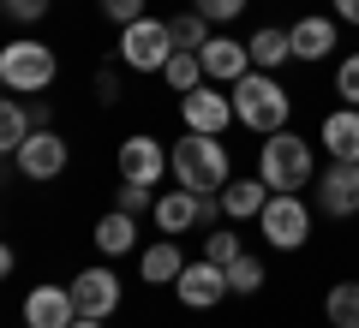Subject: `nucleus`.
<instances>
[{"label":"nucleus","mask_w":359,"mask_h":328,"mask_svg":"<svg viewBox=\"0 0 359 328\" xmlns=\"http://www.w3.org/2000/svg\"><path fill=\"white\" fill-rule=\"evenodd\" d=\"M257 179H264L269 191H299L311 179V143L294 138V131L264 138V150H257Z\"/></svg>","instance_id":"nucleus-3"},{"label":"nucleus","mask_w":359,"mask_h":328,"mask_svg":"<svg viewBox=\"0 0 359 328\" xmlns=\"http://www.w3.org/2000/svg\"><path fill=\"white\" fill-rule=\"evenodd\" d=\"M335 13H341L347 24H359V0H335Z\"/></svg>","instance_id":"nucleus-33"},{"label":"nucleus","mask_w":359,"mask_h":328,"mask_svg":"<svg viewBox=\"0 0 359 328\" xmlns=\"http://www.w3.org/2000/svg\"><path fill=\"white\" fill-rule=\"evenodd\" d=\"M198 60H204V78H216V84H240L252 72V48L245 42H228V36H210L198 48Z\"/></svg>","instance_id":"nucleus-13"},{"label":"nucleus","mask_w":359,"mask_h":328,"mask_svg":"<svg viewBox=\"0 0 359 328\" xmlns=\"http://www.w3.org/2000/svg\"><path fill=\"white\" fill-rule=\"evenodd\" d=\"M174 179L186 191H204V197H216L222 185H228V143H216L210 131H186V138L174 143Z\"/></svg>","instance_id":"nucleus-2"},{"label":"nucleus","mask_w":359,"mask_h":328,"mask_svg":"<svg viewBox=\"0 0 359 328\" xmlns=\"http://www.w3.org/2000/svg\"><path fill=\"white\" fill-rule=\"evenodd\" d=\"M54 72H60V60H54V48H42V42H6V48H0V84L18 90V96L48 90Z\"/></svg>","instance_id":"nucleus-4"},{"label":"nucleus","mask_w":359,"mask_h":328,"mask_svg":"<svg viewBox=\"0 0 359 328\" xmlns=\"http://www.w3.org/2000/svg\"><path fill=\"white\" fill-rule=\"evenodd\" d=\"M323 316H330V328H359V280H335L323 292Z\"/></svg>","instance_id":"nucleus-21"},{"label":"nucleus","mask_w":359,"mask_h":328,"mask_svg":"<svg viewBox=\"0 0 359 328\" xmlns=\"http://www.w3.org/2000/svg\"><path fill=\"white\" fill-rule=\"evenodd\" d=\"M72 304H78V316H114L120 311V280H114V269H84V275L72 280Z\"/></svg>","instance_id":"nucleus-11"},{"label":"nucleus","mask_w":359,"mask_h":328,"mask_svg":"<svg viewBox=\"0 0 359 328\" xmlns=\"http://www.w3.org/2000/svg\"><path fill=\"white\" fill-rule=\"evenodd\" d=\"M144 280H156V287H174V280H180V269H186V263H180V245L174 239H162V245H150V251H144Z\"/></svg>","instance_id":"nucleus-22"},{"label":"nucleus","mask_w":359,"mask_h":328,"mask_svg":"<svg viewBox=\"0 0 359 328\" xmlns=\"http://www.w3.org/2000/svg\"><path fill=\"white\" fill-rule=\"evenodd\" d=\"M228 287H233V292H257V287H264V263H257V257L228 263Z\"/></svg>","instance_id":"nucleus-27"},{"label":"nucleus","mask_w":359,"mask_h":328,"mask_svg":"<svg viewBox=\"0 0 359 328\" xmlns=\"http://www.w3.org/2000/svg\"><path fill=\"white\" fill-rule=\"evenodd\" d=\"M168 167H174L168 150L156 138H144V131H132V138L120 143V179H126V185H156Z\"/></svg>","instance_id":"nucleus-9"},{"label":"nucleus","mask_w":359,"mask_h":328,"mask_svg":"<svg viewBox=\"0 0 359 328\" xmlns=\"http://www.w3.org/2000/svg\"><path fill=\"white\" fill-rule=\"evenodd\" d=\"M269 197H276V191H269L264 179H228V191H222V209H228V221H252V215H264Z\"/></svg>","instance_id":"nucleus-17"},{"label":"nucleus","mask_w":359,"mask_h":328,"mask_svg":"<svg viewBox=\"0 0 359 328\" xmlns=\"http://www.w3.org/2000/svg\"><path fill=\"white\" fill-rule=\"evenodd\" d=\"M72 328H102V322H96V316H78V322Z\"/></svg>","instance_id":"nucleus-34"},{"label":"nucleus","mask_w":359,"mask_h":328,"mask_svg":"<svg viewBox=\"0 0 359 328\" xmlns=\"http://www.w3.org/2000/svg\"><path fill=\"white\" fill-rule=\"evenodd\" d=\"M204 257H210V263H222V269H228V263H240V239H233V233L228 227H216V233H210V239H204Z\"/></svg>","instance_id":"nucleus-26"},{"label":"nucleus","mask_w":359,"mask_h":328,"mask_svg":"<svg viewBox=\"0 0 359 328\" xmlns=\"http://www.w3.org/2000/svg\"><path fill=\"white\" fill-rule=\"evenodd\" d=\"M120 209H126V215H144V209H150V185H120Z\"/></svg>","instance_id":"nucleus-32"},{"label":"nucleus","mask_w":359,"mask_h":328,"mask_svg":"<svg viewBox=\"0 0 359 328\" xmlns=\"http://www.w3.org/2000/svg\"><path fill=\"white\" fill-rule=\"evenodd\" d=\"M174 292H180V304H192V311H210V304H222L233 287H228V269L204 257V263H186V269H180Z\"/></svg>","instance_id":"nucleus-7"},{"label":"nucleus","mask_w":359,"mask_h":328,"mask_svg":"<svg viewBox=\"0 0 359 328\" xmlns=\"http://www.w3.org/2000/svg\"><path fill=\"white\" fill-rule=\"evenodd\" d=\"M257 227H264V239L276 245V251H299V245L311 239V209L294 191H276V197L264 203V215H257Z\"/></svg>","instance_id":"nucleus-6"},{"label":"nucleus","mask_w":359,"mask_h":328,"mask_svg":"<svg viewBox=\"0 0 359 328\" xmlns=\"http://www.w3.org/2000/svg\"><path fill=\"white\" fill-rule=\"evenodd\" d=\"M42 13H48V0H6V18H18V24H36Z\"/></svg>","instance_id":"nucleus-31"},{"label":"nucleus","mask_w":359,"mask_h":328,"mask_svg":"<svg viewBox=\"0 0 359 328\" xmlns=\"http://www.w3.org/2000/svg\"><path fill=\"white\" fill-rule=\"evenodd\" d=\"M287 36H294V60H323V54L335 48V24L330 18H299Z\"/></svg>","instance_id":"nucleus-18"},{"label":"nucleus","mask_w":359,"mask_h":328,"mask_svg":"<svg viewBox=\"0 0 359 328\" xmlns=\"http://www.w3.org/2000/svg\"><path fill=\"white\" fill-rule=\"evenodd\" d=\"M180 120H186V131H228V120H233V96L228 90H204L198 84L192 96H180Z\"/></svg>","instance_id":"nucleus-10"},{"label":"nucleus","mask_w":359,"mask_h":328,"mask_svg":"<svg viewBox=\"0 0 359 328\" xmlns=\"http://www.w3.org/2000/svg\"><path fill=\"white\" fill-rule=\"evenodd\" d=\"M18 167H25V179H60L66 173V138L48 126L30 131V143L18 150Z\"/></svg>","instance_id":"nucleus-12"},{"label":"nucleus","mask_w":359,"mask_h":328,"mask_svg":"<svg viewBox=\"0 0 359 328\" xmlns=\"http://www.w3.org/2000/svg\"><path fill=\"white\" fill-rule=\"evenodd\" d=\"M25 322H30V328H72V322H78L72 287H36V292L25 299Z\"/></svg>","instance_id":"nucleus-14"},{"label":"nucleus","mask_w":359,"mask_h":328,"mask_svg":"<svg viewBox=\"0 0 359 328\" xmlns=\"http://www.w3.org/2000/svg\"><path fill=\"white\" fill-rule=\"evenodd\" d=\"M335 96H341L347 108H359V54H347V60L335 66Z\"/></svg>","instance_id":"nucleus-28"},{"label":"nucleus","mask_w":359,"mask_h":328,"mask_svg":"<svg viewBox=\"0 0 359 328\" xmlns=\"http://www.w3.org/2000/svg\"><path fill=\"white\" fill-rule=\"evenodd\" d=\"M174 30L162 24V18H138V24L120 30V60L132 66V72H162L168 60H174Z\"/></svg>","instance_id":"nucleus-5"},{"label":"nucleus","mask_w":359,"mask_h":328,"mask_svg":"<svg viewBox=\"0 0 359 328\" xmlns=\"http://www.w3.org/2000/svg\"><path fill=\"white\" fill-rule=\"evenodd\" d=\"M245 48H252V66H257V72H276V66H287V60H294V36H287V30H276V24H269V30H257V36L245 42Z\"/></svg>","instance_id":"nucleus-19"},{"label":"nucleus","mask_w":359,"mask_h":328,"mask_svg":"<svg viewBox=\"0 0 359 328\" xmlns=\"http://www.w3.org/2000/svg\"><path fill=\"white\" fill-rule=\"evenodd\" d=\"M198 13H204L210 24H233V18L245 13V0H198Z\"/></svg>","instance_id":"nucleus-29"},{"label":"nucleus","mask_w":359,"mask_h":328,"mask_svg":"<svg viewBox=\"0 0 359 328\" xmlns=\"http://www.w3.org/2000/svg\"><path fill=\"white\" fill-rule=\"evenodd\" d=\"M132 239H138V215L114 209V215H102V221H96V251L120 257V251H132Z\"/></svg>","instance_id":"nucleus-20"},{"label":"nucleus","mask_w":359,"mask_h":328,"mask_svg":"<svg viewBox=\"0 0 359 328\" xmlns=\"http://www.w3.org/2000/svg\"><path fill=\"white\" fill-rule=\"evenodd\" d=\"M162 78H168V90H174V96H192V90L204 84V60H198V54H186V48H180L174 60L162 66Z\"/></svg>","instance_id":"nucleus-24"},{"label":"nucleus","mask_w":359,"mask_h":328,"mask_svg":"<svg viewBox=\"0 0 359 328\" xmlns=\"http://www.w3.org/2000/svg\"><path fill=\"white\" fill-rule=\"evenodd\" d=\"M323 150L335 162H359V108H335L323 120Z\"/></svg>","instance_id":"nucleus-16"},{"label":"nucleus","mask_w":359,"mask_h":328,"mask_svg":"<svg viewBox=\"0 0 359 328\" xmlns=\"http://www.w3.org/2000/svg\"><path fill=\"white\" fill-rule=\"evenodd\" d=\"M287 90L276 84V72H245L240 84H233V120L240 126H252L257 138H276V131H287Z\"/></svg>","instance_id":"nucleus-1"},{"label":"nucleus","mask_w":359,"mask_h":328,"mask_svg":"<svg viewBox=\"0 0 359 328\" xmlns=\"http://www.w3.org/2000/svg\"><path fill=\"white\" fill-rule=\"evenodd\" d=\"M30 131H36V120L25 114V108H18V101H0V150L6 155H18L30 143Z\"/></svg>","instance_id":"nucleus-23"},{"label":"nucleus","mask_w":359,"mask_h":328,"mask_svg":"<svg viewBox=\"0 0 359 328\" xmlns=\"http://www.w3.org/2000/svg\"><path fill=\"white\" fill-rule=\"evenodd\" d=\"M168 30H174V48H186V54H198L210 42V18L198 13V6H192V13H180V18H168Z\"/></svg>","instance_id":"nucleus-25"},{"label":"nucleus","mask_w":359,"mask_h":328,"mask_svg":"<svg viewBox=\"0 0 359 328\" xmlns=\"http://www.w3.org/2000/svg\"><path fill=\"white\" fill-rule=\"evenodd\" d=\"M204 215H216V197H204V191H168V197H156V227L168 233V239H180L186 227H198Z\"/></svg>","instance_id":"nucleus-8"},{"label":"nucleus","mask_w":359,"mask_h":328,"mask_svg":"<svg viewBox=\"0 0 359 328\" xmlns=\"http://www.w3.org/2000/svg\"><path fill=\"white\" fill-rule=\"evenodd\" d=\"M323 215H359V162H335L323 173Z\"/></svg>","instance_id":"nucleus-15"},{"label":"nucleus","mask_w":359,"mask_h":328,"mask_svg":"<svg viewBox=\"0 0 359 328\" xmlns=\"http://www.w3.org/2000/svg\"><path fill=\"white\" fill-rule=\"evenodd\" d=\"M102 13L126 30V24H138V18H144V0H102Z\"/></svg>","instance_id":"nucleus-30"}]
</instances>
